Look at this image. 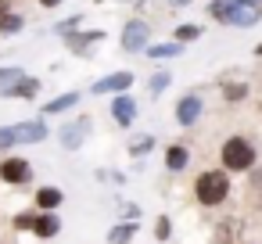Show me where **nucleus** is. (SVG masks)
<instances>
[{"label":"nucleus","instance_id":"obj_1","mask_svg":"<svg viewBox=\"0 0 262 244\" xmlns=\"http://www.w3.org/2000/svg\"><path fill=\"white\" fill-rule=\"evenodd\" d=\"M194 197L205 205V208H215L230 197V176L226 169H205L198 180H194Z\"/></svg>","mask_w":262,"mask_h":244},{"label":"nucleus","instance_id":"obj_2","mask_svg":"<svg viewBox=\"0 0 262 244\" xmlns=\"http://www.w3.org/2000/svg\"><path fill=\"white\" fill-rule=\"evenodd\" d=\"M219 158H223L226 172H248L258 154H255V144L248 137H226L223 147H219Z\"/></svg>","mask_w":262,"mask_h":244},{"label":"nucleus","instance_id":"obj_3","mask_svg":"<svg viewBox=\"0 0 262 244\" xmlns=\"http://www.w3.org/2000/svg\"><path fill=\"white\" fill-rule=\"evenodd\" d=\"M90 126H94V122H90L86 115H79V119L65 122V126H61V133H58V137H61V147H65V151H79V147L86 144V133H90Z\"/></svg>","mask_w":262,"mask_h":244},{"label":"nucleus","instance_id":"obj_4","mask_svg":"<svg viewBox=\"0 0 262 244\" xmlns=\"http://www.w3.org/2000/svg\"><path fill=\"white\" fill-rule=\"evenodd\" d=\"M147 43H151V26L147 22L133 18V22L122 26V51H144Z\"/></svg>","mask_w":262,"mask_h":244},{"label":"nucleus","instance_id":"obj_5","mask_svg":"<svg viewBox=\"0 0 262 244\" xmlns=\"http://www.w3.org/2000/svg\"><path fill=\"white\" fill-rule=\"evenodd\" d=\"M201 112H205L201 94H187V97H180V101H176V122H180L183 129H190V126L201 119Z\"/></svg>","mask_w":262,"mask_h":244},{"label":"nucleus","instance_id":"obj_6","mask_svg":"<svg viewBox=\"0 0 262 244\" xmlns=\"http://www.w3.org/2000/svg\"><path fill=\"white\" fill-rule=\"evenodd\" d=\"M129 86H133V72L122 69V72H112V76L97 79V83L90 86V94H94V97H97V94H126Z\"/></svg>","mask_w":262,"mask_h":244},{"label":"nucleus","instance_id":"obj_7","mask_svg":"<svg viewBox=\"0 0 262 244\" xmlns=\"http://www.w3.org/2000/svg\"><path fill=\"white\" fill-rule=\"evenodd\" d=\"M29 176H33V165L26 158H4V162H0V180L11 183V187L29 183Z\"/></svg>","mask_w":262,"mask_h":244},{"label":"nucleus","instance_id":"obj_8","mask_svg":"<svg viewBox=\"0 0 262 244\" xmlns=\"http://www.w3.org/2000/svg\"><path fill=\"white\" fill-rule=\"evenodd\" d=\"M15 137H18V144H43V140H47V122H43V119L18 122V126H15Z\"/></svg>","mask_w":262,"mask_h":244},{"label":"nucleus","instance_id":"obj_9","mask_svg":"<svg viewBox=\"0 0 262 244\" xmlns=\"http://www.w3.org/2000/svg\"><path fill=\"white\" fill-rule=\"evenodd\" d=\"M112 119H115L119 126H133V119H137V101H133L129 94H115V101H112Z\"/></svg>","mask_w":262,"mask_h":244},{"label":"nucleus","instance_id":"obj_10","mask_svg":"<svg viewBox=\"0 0 262 244\" xmlns=\"http://www.w3.org/2000/svg\"><path fill=\"white\" fill-rule=\"evenodd\" d=\"M33 201H36V212H58L61 201H65V194H61L58 187H40Z\"/></svg>","mask_w":262,"mask_h":244},{"label":"nucleus","instance_id":"obj_11","mask_svg":"<svg viewBox=\"0 0 262 244\" xmlns=\"http://www.w3.org/2000/svg\"><path fill=\"white\" fill-rule=\"evenodd\" d=\"M58 230H61L58 212H36V226H33V233H36V237L51 240V237H58Z\"/></svg>","mask_w":262,"mask_h":244},{"label":"nucleus","instance_id":"obj_12","mask_svg":"<svg viewBox=\"0 0 262 244\" xmlns=\"http://www.w3.org/2000/svg\"><path fill=\"white\" fill-rule=\"evenodd\" d=\"M187 162H190V147H187V144H172V147L165 151V169H169V172H183Z\"/></svg>","mask_w":262,"mask_h":244},{"label":"nucleus","instance_id":"obj_13","mask_svg":"<svg viewBox=\"0 0 262 244\" xmlns=\"http://www.w3.org/2000/svg\"><path fill=\"white\" fill-rule=\"evenodd\" d=\"M97 40H104V33L101 29H90V33H65V43L76 51V54H83L90 43H97Z\"/></svg>","mask_w":262,"mask_h":244},{"label":"nucleus","instance_id":"obj_14","mask_svg":"<svg viewBox=\"0 0 262 244\" xmlns=\"http://www.w3.org/2000/svg\"><path fill=\"white\" fill-rule=\"evenodd\" d=\"M36 94H40V79H33V76H22V79H18V83H15V86L4 94V97H22V101H33Z\"/></svg>","mask_w":262,"mask_h":244},{"label":"nucleus","instance_id":"obj_15","mask_svg":"<svg viewBox=\"0 0 262 244\" xmlns=\"http://www.w3.org/2000/svg\"><path fill=\"white\" fill-rule=\"evenodd\" d=\"M137 230H140V226H137L133 219H126V223H115V226L108 230V244H129V240L137 237Z\"/></svg>","mask_w":262,"mask_h":244},{"label":"nucleus","instance_id":"obj_16","mask_svg":"<svg viewBox=\"0 0 262 244\" xmlns=\"http://www.w3.org/2000/svg\"><path fill=\"white\" fill-rule=\"evenodd\" d=\"M180 51H183V43H147V58H155V61H169V58H180Z\"/></svg>","mask_w":262,"mask_h":244},{"label":"nucleus","instance_id":"obj_17","mask_svg":"<svg viewBox=\"0 0 262 244\" xmlns=\"http://www.w3.org/2000/svg\"><path fill=\"white\" fill-rule=\"evenodd\" d=\"M76 104H79V94H61V97H54V101H47V104H43V115L69 112V108H76Z\"/></svg>","mask_w":262,"mask_h":244},{"label":"nucleus","instance_id":"obj_18","mask_svg":"<svg viewBox=\"0 0 262 244\" xmlns=\"http://www.w3.org/2000/svg\"><path fill=\"white\" fill-rule=\"evenodd\" d=\"M151 151H155V137H151V133L133 137V144H129V154H133V158H144V154H151Z\"/></svg>","mask_w":262,"mask_h":244},{"label":"nucleus","instance_id":"obj_19","mask_svg":"<svg viewBox=\"0 0 262 244\" xmlns=\"http://www.w3.org/2000/svg\"><path fill=\"white\" fill-rule=\"evenodd\" d=\"M198 36H201V26H194V22H183V26H176V33H172L176 43H194Z\"/></svg>","mask_w":262,"mask_h":244},{"label":"nucleus","instance_id":"obj_20","mask_svg":"<svg viewBox=\"0 0 262 244\" xmlns=\"http://www.w3.org/2000/svg\"><path fill=\"white\" fill-rule=\"evenodd\" d=\"M22 76H26V72H22L18 65H8V69H0V94H8V90H11V86H15Z\"/></svg>","mask_w":262,"mask_h":244},{"label":"nucleus","instance_id":"obj_21","mask_svg":"<svg viewBox=\"0 0 262 244\" xmlns=\"http://www.w3.org/2000/svg\"><path fill=\"white\" fill-rule=\"evenodd\" d=\"M165 86H169V72H155L151 83H147V94H151V97H162Z\"/></svg>","mask_w":262,"mask_h":244},{"label":"nucleus","instance_id":"obj_22","mask_svg":"<svg viewBox=\"0 0 262 244\" xmlns=\"http://www.w3.org/2000/svg\"><path fill=\"white\" fill-rule=\"evenodd\" d=\"M0 33H4V36H15V33H22V18L8 11L4 18H0Z\"/></svg>","mask_w":262,"mask_h":244},{"label":"nucleus","instance_id":"obj_23","mask_svg":"<svg viewBox=\"0 0 262 244\" xmlns=\"http://www.w3.org/2000/svg\"><path fill=\"white\" fill-rule=\"evenodd\" d=\"M155 237H158V240H169V237H172V219H169V215H158V219H155Z\"/></svg>","mask_w":262,"mask_h":244},{"label":"nucleus","instance_id":"obj_24","mask_svg":"<svg viewBox=\"0 0 262 244\" xmlns=\"http://www.w3.org/2000/svg\"><path fill=\"white\" fill-rule=\"evenodd\" d=\"M11 147H18L15 126H0V151H11Z\"/></svg>","mask_w":262,"mask_h":244},{"label":"nucleus","instance_id":"obj_25","mask_svg":"<svg viewBox=\"0 0 262 244\" xmlns=\"http://www.w3.org/2000/svg\"><path fill=\"white\" fill-rule=\"evenodd\" d=\"M223 97H226V101H244V97H248V86H244V83H230V86L223 90Z\"/></svg>","mask_w":262,"mask_h":244},{"label":"nucleus","instance_id":"obj_26","mask_svg":"<svg viewBox=\"0 0 262 244\" xmlns=\"http://www.w3.org/2000/svg\"><path fill=\"white\" fill-rule=\"evenodd\" d=\"M15 226L33 233V226H36V208H33V212H22V215H15Z\"/></svg>","mask_w":262,"mask_h":244},{"label":"nucleus","instance_id":"obj_27","mask_svg":"<svg viewBox=\"0 0 262 244\" xmlns=\"http://www.w3.org/2000/svg\"><path fill=\"white\" fill-rule=\"evenodd\" d=\"M40 4H43V8H58V4H61V0H40Z\"/></svg>","mask_w":262,"mask_h":244},{"label":"nucleus","instance_id":"obj_28","mask_svg":"<svg viewBox=\"0 0 262 244\" xmlns=\"http://www.w3.org/2000/svg\"><path fill=\"white\" fill-rule=\"evenodd\" d=\"M8 15V0H0V18H4Z\"/></svg>","mask_w":262,"mask_h":244},{"label":"nucleus","instance_id":"obj_29","mask_svg":"<svg viewBox=\"0 0 262 244\" xmlns=\"http://www.w3.org/2000/svg\"><path fill=\"white\" fill-rule=\"evenodd\" d=\"M169 4H172V8H183V4H190V0H169Z\"/></svg>","mask_w":262,"mask_h":244},{"label":"nucleus","instance_id":"obj_30","mask_svg":"<svg viewBox=\"0 0 262 244\" xmlns=\"http://www.w3.org/2000/svg\"><path fill=\"white\" fill-rule=\"evenodd\" d=\"M241 4H251V8H258V0H241Z\"/></svg>","mask_w":262,"mask_h":244},{"label":"nucleus","instance_id":"obj_31","mask_svg":"<svg viewBox=\"0 0 262 244\" xmlns=\"http://www.w3.org/2000/svg\"><path fill=\"white\" fill-rule=\"evenodd\" d=\"M255 54H258V58H262V43H258V47H255Z\"/></svg>","mask_w":262,"mask_h":244},{"label":"nucleus","instance_id":"obj_32","mask_svg":"<svg viewBox=\"0 0 262 244\" xmlns=\"http://www.w3.org/2000/svg\"><path fill=\"white\" fill-rule=\"evenodd\" d=\"M122 4H140V0H122Z\"/></svg>","mask_w":262,"mask_h":244}]
</instances>
